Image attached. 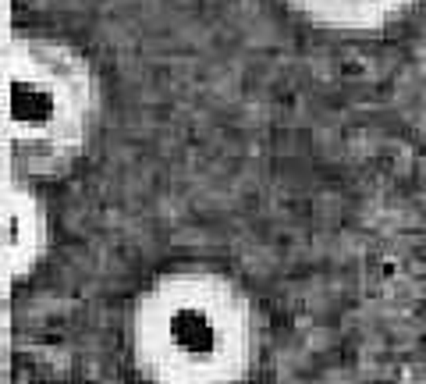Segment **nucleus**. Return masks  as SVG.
Instances as JSON below:
<instances>
[{
    "label": "nucleus",
    "mask_w": 426,
    "mask_h": 384,
    "mask_svg": "<svg viewBox=\"0 0 426 384\" xmlns=\"http://www.w3.org/2000/svg\"><path fill=\"white\" fill-rule=\"evenodd\" d=\"M100 114L93 64L64 39L14 32L8 43V157L18 182L64 175Z\"/></svg>",
    "instance_id": "2"
},
{
    "label": "nucleus",
    "mask_w": 426,
    "mask_h": 384,
    "mask_svg": "<svg viewBox=\"0 0 426 384\" xmlns=\"http://www.w3.org/2000/svg\"><path fill=\"white\" fill-rule=\"evenodd\" d=\"M284 4L306 25L327 29V32L373 36L398 25L405 14H412L419 0H284Z\"/></svg>",
    "instance_id": "3"
},
{
    "label": "nucleus",
    "mask_w": 426,
    "mask_h": 384,
    "mask_svg": "<svg viewBox=\"0 0 426 384\" xmlns=\"http://www.w3.org/2000/svg\"><path fill=\"white\" fill-rule=\"evenodd\" d=\"M43 246H47V213H43L39 200L25 189V182L14 178V185H11V267H14V277L32 270Z\"/></svg>",
    "instance_id": "4"
},
{
    "label": "nucleus",
    "mask_w": 426,
    "mask_h": 384,
    "mask_svg": "<svg viewBox=\"0 0 426 384\" xmlns=\"http://www.w3.org/2000/svg\"><path fill=\"white\" fill-rule=\"evenodd\" d=\"M128 349L146 384H245L260 363L263 313L231 274L164 270L135 295Z\"/></svg>",
    "instance_id": "1"
}]
</instances>
